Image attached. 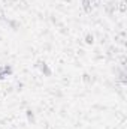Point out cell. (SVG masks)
<instances>
[{
    "instance_id": "277c9868",
    "label": "cell",
    "mask_w": 127,
    "mask_h": 129,
    "mask_svg": "<svg viewBox=\"0 0 127 129\" xmlns=\"http://www.w3.org/2000/svg\"><path fill=\"white\" fill-rule=\"evenodd\" d=\"M85 44H87V45H93V44H94V36H93L91 33H87V35H85Z\"/></svg>"
},
{
    "instance_id": "8992f818",
    "label": "cell",
    "mask_w": 127,
    "mask_h": 129,
    "mask_svg": "<svg viewBox=\"0 0 127 129\" xmlns=\"http://www.w3.org/2000/svg\"><path fill=\"white\" fill-rule=\"evenodd\" d=\"M82 80H84L85 83H90V81H91V78H90V75H88V74H84V77H82Z\"/></svg>"
},
{
    "instance_id": "3957f363",
    "label": "cell",
    "mask_w": 127,
    "mask_h": 129,
    "mask_svg": "<svg viewBox=\"0 0 127 129\" xmlns=\"http://www.w3.org/2000/svg\"><path fill=\"white\" fill-rule=\"evenodd\" d=\"M26 117H27V120H29L30 123H34V122H36L34 113H33L32 110H30V108H29V110H26Z\"/></svg>"
},
{
    "instance_id": "7a4b0ae2",
    "label": "cell",
    "mask_w": 127,
    "mask_h": 129,
    "mask_svg": "<svg viewBox=\"0 0 127 129\" xmlns=\"http://www.w3.org/2000/svg\"><path fill=\"white\" fill-rule=\"evenodd\" d=\"M2 71H3V74H5L6 77L12 75V72H14V69H12L11 64H3V66H2Z\"/></svg>"
},
{
    "instance_id": "ba28073f",
    "label": "cell",
    "mask_w": 127,
    "mask_h": 129,
    "mask_svg": "<svg viewBox=\"0 0 127 129\" xmlns=\"http://www.w3.org/2000/svg\"><path fill=\"white\" fill-rule=\"evenodd\" d=\"M3 18H5V17H3V12L0 11V20H3Z\"/></svg>"
},
{
    "instance_id": "52a82bcc",
    "label": "cell",
    "mask_w": 127,
    "mask_h": 129,
    "mask_svg": "<svg viewBox=\"0 0 127 129\" xmlns=\"http://www.w3.org/2000/svg\"><path fill=\"white\" fill-rule=\"evenodd\" d=\"M5 78H6V75L3 74V71H2V66H0V81H2V80H5Z\"/></svg>"
},
{
    "instance_id": "6da1fadb",
    "label": "cell",
    "mask_w": 127,
    "mask_h": 129,
    "mask_svg": "<svg viewBox=\"0 0 127 129\" xmlns=\"http://www.w3.org/2000/svg\"><path fill=\"white\" fill-rule=\"evenodd\" d=\"M37 68H39V71L45 75V77H51V74H52V71H51V68L48 66L46 62H43V60H39L37 62Z\"/></svg>"
},
{
    "instance_id": "5b68a950",
    "label": "cell",
    "mask_w": 127,
    "mask_h": 129,
    "mask_svg": "<svg viewBox=\"0 0 127 129\" xmlns=\"http://www.w3.org/2000/svg\"><path fill=\"white\" fill-rule=\"evenodd\" d=\"M9 24H11V27H12L14 30H17V29L20 27V24H18V23H15V21H9Z\"/></svg>"
}]
</instances>
